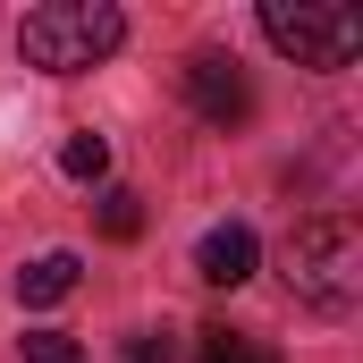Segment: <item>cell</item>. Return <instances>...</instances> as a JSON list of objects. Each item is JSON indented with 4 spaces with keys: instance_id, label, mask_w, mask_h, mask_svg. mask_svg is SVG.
Segmentation results:
<instances>
[{
    "instance_id": "cell-7",
    "label": "cell",
    "mask_w": 363,
    "mask_h": 363,
    "mask_svg": "<svg viewBox=\"0 0 363 363\" xmlns=\"http://www.w3.org/2000/svg\"><path fill=\"white\" fill-rule=\"evenodd\" d=\"M60 169H68L77 186H101V178H110V135H93V127H77V135L60 144Z\"/></svg>"
},
{
    "instance_id": "cell-10",
    "label": "cell",
    "mask_w": 363,
    "mask_h": 363,
    "mask_svg": "<svg viewBox=\"0 0 363 363\" xmlns=\"http://www.w3.org/2000/svg\"><path fill=\"white\" fill-rule=\"evenodd\" d=\"M17 363H85V347H77L68 330H26V338H17Z\"/></svg>"
},
{
    "instance_id": "cell-5",
    "label": "cell",
    "mask_w": 363,
    "mask_h": 363,
    "mask_svg": "<svg viewBox=\"0 0 363 363\" xmlns=\"http://www.w3.org/2000/svg\"><path fill=\"white\" fill-rule=\"evenodd\" d=\"M254 271H262V237H254L245 220H220V228L194 237V279H203V287H245Z\"/></svg>"
},
{
    "instance_id": "cell-6",
    "label": "cell",
    "mask_w": 363,
    "mask_h": 363,
    "mask_svg": "<svg viewBox=\"0 0 363 363\" xmlns=\"http://www.w3.org/2000/svg\"><path fill=\"white\" fill-rule=\"evenodd\" d=\"M77 254H34L26 271H17V304H60V296H77Z\"/></svg>"
},
{
    "instance_id": "cell-4",
    "label": "cell",
    "mask_w": 363,
    "mask_h": 363,
    "mask_svg": "<svg viewBox=\"0 0 363 363\" xmlns=\"http://www.w3.org/2000/svg\"><path fill=\"white\" fill-rule=\"evenodd\" d=\"M178 85H186V110H194L203 127H220V135L254 118V77H245V60H237V51H220V43L186 51Z\"/></svg>"
},
{
    "instance_id": "cell-11",
    "label": "cell",
    "mask_w": 363,
    "mask_h": 363,
    "mask_svg": "<svg viewBox=\"0 0 363 363\" xmlns=\"http://www.w3.org/2000/svg\"><path fill=\"white\" fill-rule=\"evenodd\" d=\"M118 355H127V363H178V338H169V330H127Z\"/></svg>"
},
{
    "instance_id": "cell-2",
    "label": "cell",
    "mask_w": 363,
    "mask_h": 363,
    "mask_svg": "<svg viewBox=\"0 0 363 363\" xmlns=\"http://www.w3.org/2000/svg\"><path fill=\"white\" fill-rule=\"evenodd\" d=\"M127 51V9L118 0H43L17 17V60L43 77H85Z\"/></svg>"
},
{
    "instance_id": "cell-9",
    "label": "cell",
    "mask_w": 363,
    "mask_h": 363,
    "mask_svg": "<svg viewBox=\"0 0 363 363\" xmlns=\"http://www.w3.org/2000/svg\"><path fill=\"white\" fill-rule=\"evenodd\" d=\"M194 363H279L262 338H245V330H203L194 338Z\"/></svg>"
},
{
    "instance_id": "cell-1",
    "label": "cell",
    "mask_w": 363,
    "mask_h": 363,
    "mask_svg": "<svg viewBox=\"0 0 363 363\" xmlns=\"http://www.w3.org/2000/svg\"><path fill=\"white\" fill-rule=\"evenodd\" d=\"M279 279H287V296H296L304 313L347 321V313L363 304V228L347 220V211L296 220V228H287V254H279Z\"/></svg>"
},
{
    "instance_id": "cell-8",
    "label": "cell",
    "mask_w": 363,
    "mask_h": 363,
    "mask_svg": "<svg viewBox=\"0 0 363 363\" xmlns=\"http://www.w3.org/2000/svg\"><path fill=\"white\" fill-rule=\"evenodd\" d=\"M101 237L110 245H135L144 237V194L135 186H101Z\"/></svg>"
},
{
    "instance_id": "cell-3",
    "label": "cell",
    "mask_w": 363,
    "mask_h": 363,
    "mask_svg": "<svg viewBox=\"0 0 363 363\" xmlns=\"http://www.w3.org/2000/svg\"><path fill=\"white\" fill-rule=\"evenodd\" d=\"M254 26H262V43H271L279 60H296L313 77L355 68V51H363V17L355 9H287V0H262Z\"/></svg>"
}]
</instances>
